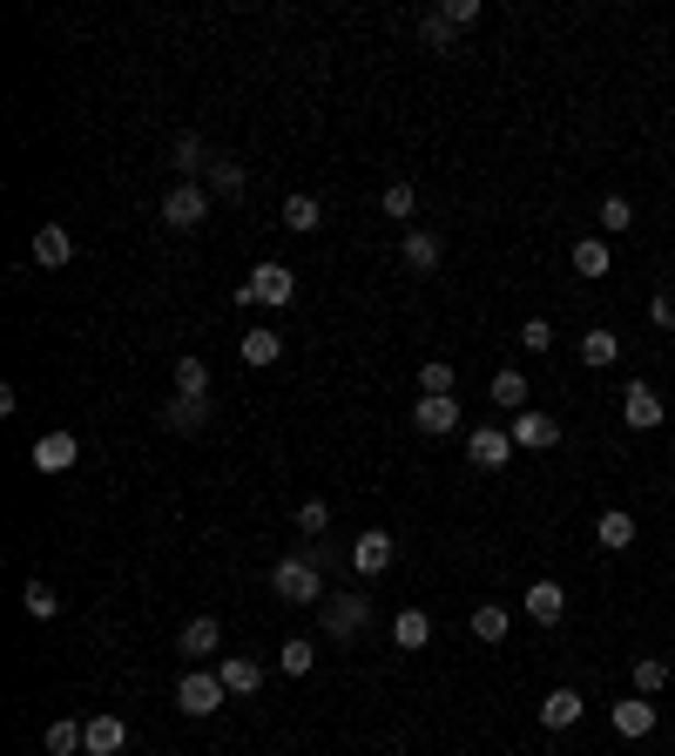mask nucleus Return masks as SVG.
<instances>
[{
    "instance_id": "nucleus-42",
    "label": "nucleus",
    "mask_w": 675,
    "mask_h": 756,
    "mask_svg": "<svg viewBox=\"0 0 675 756\" xmlns=\"http://www.w3.org/2000/svg\"><path fill=\"white\" fill-rule=\"evenodd\" d=\"M521 345H527V351H554V325H547V317H527V325H521Z\"/></svg>"
},
{
    "instance_id": "nucleus-41",
    "label": "nucleus",
    "mask_w": 675,
    "mask_h": 756,
    "mask_svg": "<svg viewBox=\"0 0 675 756\" xmlns=\"http://www.w3.org/2000/svg\"><path fill=\"white\" fill-rule=\"evenodd\" d=\"M440 14H446L453 27H480V14H487V8H480V0H446Z\"/></svg>"
},
{
    "instance_id": "nucleus-9",
    "label": "nucleus",
    "mask_w": 675,
    "mask_h": 756,
    "mask_svg": "<svg viewBox=\"0 0 675 756\" xmlns=\"http://www.w3.org/2000/svg\"><path fill=\"white\" fill-rule=\"evenodd\" d=\"M466 453H473V466H480V473H500V466L513 460V432H507V426H473Z\"/></svg>"
},
{
    "instance_id": "nucleus-3",
    "label": "nucleus",
    "mask_w": 675,
    "mask_h": 756,
    "mask_svg": "<svg viewBox=\"0 0 675 756\" xmlns=\"http://www.w3.org/2000/svg\"><path fill=\"white\" fill-rule=\"evenodd\" d=\"M223 702H230V689H223L217 668H189L183 683H176V709H183V716H217Z\"/></svg>"
},
{
    "instance_id": "nucleus-19",
    "label": "nucleus",
    "mask_w": 675,
    "mask_h": 756,
    "mask_svg": "<svg viewBox=\"0 0 675 756\" xmlns=\"http://www.w3.org/2000/svg\"><path fill=\"white\" fill-rule=\"evenodd\" d=\"M123 743H129L123 716H89V756H123Z\"/></svg>"
},
{
    "instance_id": "nucleus-11",
    "label": "nucleus",
    "mask_w": 675,
    "mask_h": 756,
    "mask_svg": "<svg viewBox=\"0 0 675 756\" xmlns=\"http://www.w3.org/2000/svg\"><path fill=\"white\" fill-rule=\"evenodd\" d=\"M621 419H628L635 432H655V426H662V399H655V385L635 379V385L621 392Z\"/></svg>"
},
{
    "instance_id": "nucleus-16",
    "label": "nucleus",
    "mask_w": 675,
    "mask_h": 756,
    "mask_svg": "<svg viewBox=\"0 0 675 756\" xmlns=\"http://www.w3.org/2000/svg\"><path fill=\"white\" fill-rule=\"evenodd\" d=\"M217 675H223L230 696H257V689H264V668H257L251 655H217Z\"/></svg>"
},
{
    "instance_id": "nucleus-4",
    "label": "nucleus",
    "mask_w": 675,
    "mask_h": 756,
    "mask_svg": "<svg viewBox=\"0 0 675 756\" xmlns=\"http://www.w3.org/2000/svg\"><path fill=\"white\" fill-rule=\"evenodd\" d=\"M163 223H170V230H203V223H210V196H203V183H176V189L163 196Z\"/></svg>"
},
{
    "instance_id": "nucleus-2",
    "label": "nucleus",
    "mask_w": 675,
    "mask_h": 756,
    "mask_svg": "<svg viewBox=\"0 0 675 756\" xmlns=\"http://www.w3.org/2000/svg\"><path fill=\"white\" fill-rule=\"evenodd\" d=\"M298 298V270L291 264H257L244 284H236V304H270V311H284Z\"/></svg>"
},
{
    "instance_id": "nucleus-43",
    "label": "nucleus",
    "mask_w": 675,
    "mask_h": 756,
    "mask_svg": "<svg viewBox=\"0 0 675 756\" xmlns=\"http://www.w3.org/2000/svg\"><path fill=\"white\" fill-rule=\"evenodd\" d=\"M649 325L675 332V298H668V291H662V298H649Z\"/></svg>"
},
{
    "instance_id": "nucleus-17",
    "label": "nucleus",
    "mask_w": 675,
    "mask_h": 756,
    "mask_svg": "<svg viewBox=\"0 0 675 756\" xmlns=\"http://www.w3.org/2000/svg\"><path fill=\"white\" fill-rule=\"evenodd\" d=\"M74 257V236L61 230V223H42V230H34V264H42V270H61Z\"/></svg>"
},
{
    "instance_id": "nucleus-36",
    "label": "nucleus",
    "mask_w": 675,
    "mask_h": 756,
    "mask_svg": "<svg viewBox=\"0 0 675 756\" xmlns=\"http://www.w3.org/2000/svg\"><path fill=\"white\" fill-rule=\"evenodd\" d=\"M74 749H89V723H48V756H74Z\"/></svg>"
},
{
    "instance_id": "nucleus-38",
    "label": "nucleus",
    "mask_w": 675,
    "mask_h": 756,
    "mask_svg": "<svg viewBox=\"0 0 675 756\" xmlns=\"http://www.w3.org/2000/svg\"><path fill=\"white\" fill-rule=\"evenodd\" d=\"M379 210H385V217H399V223H406V217L419 210V189H412V183H385V196H379Z\"/></svg>"
},
{
    "instance_id": "nucleus-15",
    "label": "nucleus",
    "mask_w": 675,
    "mask_h": 756,
    "mask_svg": "<svg viewBox=\"0 0 675 756\" xmlns=\"http://www.w3.org/2000/svg\"><path fill=\"white\" fill-rule=\"evenodd\" d=\"M163 426L170 432H203L210 426V399H183V392H170V399H163Z\"/></svg>"
},
{
    "instance_id": "nucleus-33",
    "label": "nucleus",
    "mask_w": 675,
    "mask_h": 756,
    "mask_svg": "<svg viewBox=\"0 0 675 756\" xmlns=\"http://www.w3.org/2000/svg\"><path fill=\"white\" fill-rule=\"evenodd\" d=\"M453 34H459V27H453L440 8H432V14H419V42H426L432 55H453Z\"/></svg>"
},
{
    "instance_id": "nucleus-26",
    "label": "nucleus",
    "mask_w": 675,
    "mask_h": 756,
    "mask_svg": "<svg viewBox=\"0 0 675 756\" xmlns=\"http://www.w3.org/2000/svg\"><path fill=\"white\" fill-rule=\"evenodd\" d=\"M406 270H440V236L432 230H406Z\"/></svg>"
},
{
    "instance_id": "nucleus-7",
    "label": "nucleus",
    "mask_w": 675,
    "mask_h": 756,
    "mask_svg": "<svg viewBox=\"0 0 675 756\" xmlns=\"http://www.w3.org/2000/svg\"><path fill=\"white\" fill-rule=\"evenodd\" d=\"M513 446H521V453H547V446H561V419H547V412H513Z\"/></svg>"
},
{
    "instance_id": "nucleus-10",
    "label": "nucleus",
    "mask_w": 675,
    "mask_h": 756,
    "mask_svg": "<svg viewBox=\"0 0 675 756\" xmlns=\"http://www.w3.org/2000/svg\"><path fill=\"white\" fill-rule=\"evenodd\" d=\"M74 460H82L74 432H42V440H34V473H68Z\"/></svg>"
},
{
    "instance_id": "nucleus-6",
    "label": "nucleus",
    "mask_w": 675,
    "mask_h": 756,
    "mask_svg": "<svg viewBox=\"0 0 675 756\" xmlns=\"http://www.w3.org/2000/svg\"><path fill=\"white\" fill-rule=\"evenodd\" d=\"M372 615V594H325V635L331 642H351Z\"/></svg>"
},
{
    "instance_id": "nucleus-25",
    "label": "nucleus",
    "mask_w": 675,
    "mask_h": 756,
    "mask_svg": "<svg viewBox=\"0 0 675 756\" xmlns=\"http://www.w3.org/2000/svg\"><path fill=\"white\" fill-rule=\"evenodd\" d=\"M487 392H493V406L527 412V372H513V365H507V372H493V385H487Z\"/></svg>"
},
{
    "instance_id": "nucleus-28",
    "label": "nucleus",
    "mask_w": 675,
    "mask_h": 756,
    "mask_svg": "<svg viewBox=\"0 0 675 756\" xmlns=\"http://www.w3.org/2000/svg\"><path fill=\"white\" fill-rule=\"evenodd\" d=\"M615 358H621V338H615V332H581V365L602 372V365H615Z\"/></svg>"
},
{
    "instance_id": "nucleus-23",
    "label": "nucleus",
    "mask_w": 675,
    "mask_h": 756,
    "mask_svg": "<svg viewBox=\"0 0 675 756\" xmlns=\"http://www.w3.org/2000/svg\"><path fill=\"white\" fill-rule=\"evenodd\" d=\"M453 385H459V372L446 365V358H426L419 365V399H453Z\"/></svg>"
},
{
    "instance_id": "nucleus-32",
    "label": "nucleus",
    "mask_w": 675,
    "mask_h": 756,
    "mask_svg": "<svg viewBox=\"0 0 675 756\" xmlns=\"http://www.w3.org/2000/svg\"><path fill=\"white\" fill-rule=\"evenodd\" d=\"M311 662H317L311 635H291V642H277V668H284V675H311Z\"/></svg>"
},
{
    "instance_id": "nucleus-35",
    "label": "nucleus",
    "mask_w": 675,
    "mask_h": 756,
    "mask_svg": "<svg viewBox=\"0 0 675 756\" xmlns=\"http://www.w3.org/2000/svg\"><path fill=\"white\" fill-rule=\"evenodd\" d=\"M594 223H602L608 236H628V230H635V203H628V196H602V210H594Z\"/></svg>"
},
{
    "instance_id": "nucleus-18",
    "label": "nucleus",
    "mask_w": 675,
    "mask_h": 756,
    "mask_svg": "<svg viewBox=\"0 0 675 756\" xmlns=\"http://www.w3.org/2000/svg\"><path fill=\"white\" fill-rule=\"evenodd\" d=\"M540 723L547 730H574L581 723V689H547L540 696Z\"/></svg>"
},
{
    "instance_id": "nucleus-12",
    "label": "nucleus",
    "mask_w": 675,
    "mask_h": 756,
    "mask_svg": "<svg viewBox=\"0 0 675 756\" xmlns=\"http://www.w3.org/2000/svg\"><path fill=\"white\" fill-rule=\"evenodd\" d=\"M412 426L426 432V440H446V432H459V399H419Z\"/></svg>"
},
{
    "instance_id": "nucleus-40",
    "label": "nucleus",
    "mask_w": 675,
    "mask_h": 756,
    "mask_svg": "<svg viewBox=\"0 0 675 756\" xmlns=\"http://www.w3.org/2000/svg\"><path fill=\"white\" fill-rule=\"evenodd\" d=\"M325 527H331V507H325V500H304V507H298V534H304V540H317Z\"/></svg>"
},
{
    "instance_id": "nucleus-34",
    "label": "nucleus",
    "mask_w": 675,
    "mask_h": 756,
    "mask_svg": "<svg viewBox=\"0 0 675 756\" xmlns=\"http://www.w3.org/2000/svg\"><path fill=\"white\" fill-rule=\"evenodd\" d=\"M21 608H27L34 621H55V615H61V594H55L48 581H27V588H21Z\"/></svg>"
},
{
    "instance_id": "nucleus-27",
    "label": "nucleus",
    "mask_w": 675,
    "mask_h": 756,
    "mask_svg": "<svg viewBox=\"0 0 675 756\" xmlns=\"http://www.w3.org/2000/svg\"><path fill=\"white\" fill-rule=\"evenodd\" d=\"M574 270H581V277H608V270H615V251L602 244V236H581V244H574Z\"/></svg>"
},
{
    "instance_id": "nucleus-37",
    "label": "nucleus",
    "mask_w": 675,
    "mask_h": 756,
    "mask_svg": "<svg viewBox=\"0 0 675 756\" xmlns=\"http://www.w3.org/2000/svg\"><path fill=\"white\" fill-rule=\"evenodd\" d=\"M662 689H668V662L642 655V662H635V696H662Z\"/></svg>"
},
{
    "instance_id": "nucleus-21",
    "label": "nucleus",
    "mask_w": 675,
    "mask_h": 756,
    "mask_svg": "<svg viewBox=\"0 0 675 756\" xmlns=\"http://www.w3.org/2000/svg\"><path fill=\"white\" fill-rule=\"evenodd\" d=\"M594 540H602L608 554H628L635 547V513H621V507H608L602 521H594Z\"/></svg>"
},
{
    "instance_id": "nucleus-39",
    "label": "nucleus",
    "mask_w": 675,
    "mask_h": 756,
    "mask_svg": "<svg viewBox=\"0 0 675 756\" xmlns=\"http://www.w3.org/2000/svg\"><path fill=\"white\" fill-rule=\"evenodd\" d=\"M210 183H217V196H244V163L217 155V163H210Z\"/></svg>"
},
{
    "instance_id": "nucleus-29",
    "label": "nucleus",
    "mask_w": 675,
    "mask_h": 756,
    "mask_svg": "<svg viewBox=\"0 0 675 756\" xmlns=\"http://www.w3.org/2000/svg\"><path fill=\"white\" fill-rule=\"evenodd\" d=\"M176 392L183 399H210V365L203 358H176Z\"/></svg>"
},
{
    "instance_id": "nucleus-24",
    "label": "nucleus",
    "mask_w": 675,
    "mask_h": 756,
    "mask_svg": "<svg viewBox=\"0 0 675 756\" xmlns=\"http://www.w3.org/2000/svg\"><path fill=\"white\" fill-rule=\"evenodd\" d=\"M210 163H217V155L203 149V136H176V142H170V170L196 176V170H210Z\"/></svg>"
},
{
    "instance_id": "nucleus-20",
    "label": "nucleus",
    "mask_w": 675,
    "mask_h": 756,
    "mask_svg": "<svg viewBox=\"0 0 675 756\" xmlns=\"http://www.w3.org/2000/svg\"><path fill=\"white\" fill-rule=\"evenodd\" d=\"M236 351H244V365H251V372H264V365H277V351H284V338H277L270 325H251Z\"/></svg>"
},
{
    "instance_id": "nucleus-13",
    "label": "nucleus",
    "mask_w": 675,
    "mask_h": 756,
    "mask_svg": "<svg viewBox=\"0 0 675 756\" xmlns=\"http://www.w3.org/2000/svg\"><path fill=\"white\" fill-rule=\"evenodd\" d=\"M561 615H568V588H561V581H534V588H527V621L554 628Z\"/></svg>"
},
{
    "instance_id": "nucleus-30",
    "label": "nucleus",
    "mask_w": 675,
    "mask_h": 756,
    "mask_svg": "<svg viewBox=\"0 0 675 756\" xmlns=\"http://www.w3.org/2000/svg\"><path fill=\"white\" fill-rule=\"evenodd\" d=\"M507 628H513V615H507L500 602H480V608H473V635H480V642H507Z\"/></svg>"
},
{
    "instance_id": "nucleus-5",
    "label": "nucleus",
    "mask_w": 675,
    "mask_h": 756,
    "mask_svg": "<svg viewBox=\"0 0 675 756\" xmlns=\"http://www.w3.org/2000/svg\"><path fill=\"white\" fill-rule=\"evenodd\" d=\"M392 554H399V540H392L385 527H365L359 540H351V574H359V581H379V574L392 568Z\"/></svg>"
},
{
    "instance_id": "nucleus-14",
    "label": "nucleus",
    "mask_w": 675,
    "mask_h": 756,
    "mask_svg": "<svg viewBox=\"0 0 675 756\" xmlns=\"http://www.w3.org/2000/svg\"><path fill=\"white\" fill-rule=\"evenodd\" d=\"M608 723H615V736H649L655 730V702L649 696H628V702L608 709Z\"/></svg>"
},
{
    "instance_id": "nucleus-1",
    "label": "nucleus",
    "mask_w": 675,
    "mask_h": 756,
    "mask_svg": "<svg viewBox=\"0 0 675 756\" xmlns=\"http://www.w3.org/2000/svg\"><path fill=\"white\" fill-rule=\"evenodd\" d=\"M270 594H277V602H291V608L325 602V568H317L311 554H284V561L270 568Z\"/></svg>"
},
{
    "instance_id": "nucleus-8",
    "label": "nucleus",
    "mask_w": 675,
    "mask_h": 756,
    "mask_svg": "<svg viewBox=\"0 0 675 756\" xmlns=\"http://www.w3.org/2000/svg\"><path fill=\"white\" fill-rule=\"evenodd\" d=\"M176 649H183L196 668H203V662H217V655H223V628H217V615H196V621H183Z\"/></svg>"
},
{
    "instance_id": "nucleus-31",
    "label": "nucleus",
    "mask_w": 675,
    "mask_h": 756,
    "mask_svg": "<svg viewBox=\"0 0 675 756\" xmlns=\"http://www.w3.org/2000/svg\"><path fill=\"white\" fill-rule=\"evenodd\" d=\"M317 223H325V210H317V196H284V230L311 236Z\"/></svg>"
},
{
    "instance_id": "nucleus-22",
    "label": "nucleus",
    "mask_w": 675,
    "mask_h": 756,
    "mask_svg": "<svg viewBox=\"0 0 675 756\" xmlns=\"http://www.w3.org/2000/svg\"><path fill=\"white\" fill-rule=\"evenodd\" d=\"M392 642H399V649H426L432 642V615L426 608H399V615H392Z\"/></svg>"
}]
</instances>
